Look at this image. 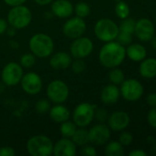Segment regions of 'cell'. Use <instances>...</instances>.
<instances>
[{
    "instance_id": "4316f807",
    "label": "cell",
    "mask_w": 156,
    "mask_h": 156,
    "mask_svg": "<svg viewBox=\"0 0 156 156\" xmlns=\"http://www.w3.org/2000/svg\"><path fill=\"white\" fill-rule=\"evenodd\" d=\"M130 6L128 5V4L124 1H119L117 2L116 5H115V13L117 15L118 17H120V19H124L129 17L130 16Z\"/></svg>"
},
{
    "instance_id": "d590c367",
    "label": "cell",
    "mask_w": 156,
    "mask_h": 156,
    "mask_svg": "<svg viewBox=\"0 0 156 156\" xmlns=\"http://www.w3.org/2000/svg\"><path fill=\"white\" fill-rule=\"evenodd\" d=\"M147 122L152 128L156 129V107H153L149 111L147 115Z\"/></svg>"
},
{
    "instance_id": "52a82bcc",
    "label": "cell",
    "mask_w": 156,
    "mask_h": 156,
    "mask_svg": "<svg viewBox=\"0 0 156 156\" xmlns=\"http://www.w3.org/2000/svg\"><path fill=\"white\" fill-rule=\"evenodd\" d=\"M120 85V95L128 101H137L143 95V86L135 79L124 80Z\"/></svg>"
},
{
    "instance_id": "8992f818",
    "label": "cell",
    "mask_w": 156,
    "mask_h": 156,
    "mask_svg": "<svg viewBox=\"0 0 156 156\" xmlns=\"http://www.w3.org/2000/svg\"><path fill=\"white\" fill-rule=\"evenodd\" d=\"M97 106L89 102H82L76 106L73 113L74 122L78 127H86L95 118Z\"/></svg>"
},
{
    "instance_id": "e575fe53",
    "label": "cell",
    "mask_w": 156,
    "mask_h": 156,
    "mask_svg": "<svg viewBox=\"0 0 156 156\" xmlns=\"http://www.w3.org/2000/svg\"><path fill=\"white\" fill-rule=\"evenodd\" d=\"M133 141V136L131 133L129 132H123L119 138V142L123 145V146H129L131 144Z\"/></svg>"
},
{
    "instance_id": "7a4b0ae2",
    "label": "cell",
    "mask_w": 156,
    "mask_h": 156,
    "mask_svg": "<svg viewBox=\"0 0 156 156\" xmlns=\"http://www.w3.org/2000/svg\"><path fill=\"white\" fill-rule=\"evenodd\" d=\"M29 47L33 55L38 58L50 57L54 49L52 38L43 33H38L32 36L29 42Z\"/></svg>"
},
{
    "instance_id": "277c9868",
    "label": "cell",
    "mask_w": 156,
    "mask_h": 156,
    "mask_svg": "<svg viewBox=\"0 0 156 156\" xmlns=\"http://www.w3.org/2000/svg\"><path fill=\"white\" fill-rule=\"evenodd\" d=\"M32 20V14L29 7L19 5L12 6L7 14V22L13 28L27 27Z\"/></svg>"
},
{
    "instance_id": "2e32d148",
    "label": "cell",
    "mask_w": 156,
    "mask_h": 156,
    "mask_svg": "<svg viewBox=\"0 0 156 156\" xmlns=\"http://www.w3.org/2000/svg\"><path fill=\"white\" fill-rule=\"evenodd\" d=\"M52 154L55 156H74L76 145L70 138H63L53 145Z\"/></svg>"
},
{
    "instance_id": "cb8c5ba5",
    "label": "cell",
    "mask_w": 156,
    "mask_h": 156,
    "mask_svg": "<svg viewBox=\"0 0 156 156\" xmlns=\"http://www.w3.org/2000/svg\"><path fill=\"white\" fill-rule=\"evenodd\" d=\"M105 154L107 156H123L125 154L123 145L120 142L112 141L106 146Z\"/></svg>"
},
{
    "instance_id": "b9f144b4",
    "label": "cell",
    "mask_w": 156,
    "mask_h": 156,
    "mask_svg": "<svg viewBox=\"0 0 156 156\" xmlns=\"http://www.w3.org/2000/svg\"><path fill=\"white\" fill-rule=\"evenodd\" d=\"M130 156H147L148 154L146 152H144L143 150L142 149H139V150H133L131 151L130 154H129Z\"/></svg>"
},
{
    "instance_id": "484cf974",
    "label": "cell",
    "mask_w": 156,
    "mask_h": 156,
    "mask_svg": "<svg viewBox=\"0 0 156 156\" xmlns=\"http://www.w3.org/2000/svg\"><path fill=\"white\" fill-rule=\"evenodd\" d=\"M108 79L112 84L120 85L125 80V75H124V72L120 69L116 67L110 70V72L108 74Z\"/></svg>"
},
{
    "instance_id": "6da1fadb",
    "label": "cell",
    "mask_w": 156,
    "mask_h": 156,
    "mask_svg": "<svg viewBox=\"0 0 156 156\" xmlns=\"http://www.w3.org/2000/svg\"><path fill=\"white\" fill-rule=\"evenodd\" d=\"M126 58V48L118 41H109L101 48L99 51V61L108 69L119 67Z\"/></svg>"
},
{
    "instance_id": "83f0119b",
    "label": "cell",
    "mask_w": 156,
    "mask_h": 156,
    "mask_svg": "<svg viewBox=\"0 0 156 156\" xmlns=\"http://www.w3.org/2000/svg\"><path fill=\"white\" fill-rule=\"evenodd\" d=\"M135 25H136V21L134 19L127 17V18L122 19V21L120 22L119 26V28H120V31L133 34L135 30Z\"/></svg>"
},
{
    "instance_id": "44dd1931",
    "label": "cell",
    "mask_w": 156,
    "mask_h": 156,
    "mask_svg": "<svg viewBox=\"0 0 156 156\" xmlns=\"http://www.w3.org/2000/svg\"><path fill=\"white\" fill-rule=\"evenodd\" d=\"M139 73L144 79H154L156 77V58H149L141 61Z\"/></svg>"
},
{
    "instance_id": "9a60e30c",
    "label": "cell",
    "mask_w": 156,
    "mask_h": 156,
    "mask_svg": "<svg viewBox=\"0 0 156 156\" xmlns=\"http://www.w3.org/2000/svg\"><path fill=\"white\" fill-rule=\"evenodd\" d=\"M108 122L110 130L114 132H121L129 126L131 122V118L127 112L119 111L113 112L111 115L108 116Z\"/></svg>"
},
{
    "instance_id": "5b68a950",
    "label": "cell",
    "mask_w": 156,
    "mask_h": 156,
    "mask_svg": "<svg viewBox=\"0 0 156 156\" xmlns=\"http://www.w3.org/2000/svg\"><path fill=\"white\" fill-rule=\"evenodd\" d=\"M94 32L100 41L109 42L116 39L120 32V28L113 20L109 18H101L96 23Z\"/></svg>"
},
{
    "instance_id": "603a6c76",
    "label": "cell",
    "mask_w": 156,
    "mask_h": 156,
    "mask_svg": "<svg viewBox=\"0 0 156 156\" xmlns=\"http://www.w3.org/2000/svg\"><path fill=\"white\" fill-rule=\"evenodd\" d=\"M72 141L74 143L75 145L78 146H84L86 144H88L90 143L88 131L84 129V127H80L79 129H76L74 134L72 136Z\"/></svg>"
},
{
    "instance_id": "7bdbcfd3",
    "label": "cell",
    "mask_w": 156,
    "mask_h": 156,
    "mask_svg": "<svg viewBox=\"0 0 156 156\" xmlns=\"http://www.w3.org/2000/svg\"><path fill=\"white\" fill-rule=\"evenodd\" d=\"M38 5H49L50 3H51L53 0H34Z\"/></svg>"
},
{
    "instance_id": "e0dca14e",
    "label": "cell",
    "mask_w": 156,
    "mask_h": 156,
    "mask_svg": "<svg viewBox=\"0 0 156 156\" xmlns=\"http://www.w3.org/2000/svg\"><path fill=\"white\" fill-rule=\"evenodd\" d=\"M52 14L60 18H67L74 13V5L69 0H56L51 5Z\"/></svg>"
},
{
    "instance_id": "7c38bea8",
    "label": "cell",
    "mask_w": 156,
    "mask_h": 156,
    "mask_svg": "<svg viewBox=\"0 0 156 156\" xmlns=\"http://www.w3.org/2000/svg\"><path fill=\"white\" fill-rule=\"evenodd\" d=\"M155 33V27L153 21L147 17L140 18L135 25L134 34L137 38L142 42H148L154 37Z\"/></svg>"
},
{
    "instance_id": "bcb514c9",
    "label": "cell",
    "mask_w": 156,
    "mask_h": 156,
    "mask_svg": "<svg viewBox=\"0 0 156 156\" xmlns=\"http://www.w3.org/2000/svg\"><path fill=\"white\" fill-rule=\"evenodd\" d=\"M155 23H156V16H155Z\"/></svg>"
},
{
    "instance_id": "ac0fdd59",
    "label": "cell",
    "mask_w": 156,
    "mask_h": 156,
    "mask_svg": "<svg viewBox=\"0 0 156 156\" xmlns=\"http://www.w3.org/2000/svg\"><path fill=\"white\" fill-rule=\"evenodd\" d=\"M72 61L73 59L70 54L63 51H60L51 56L50 66L55 70L65 69L71 66Z\"/></svg>"
},
{
    "instance_id": "9c48e42d",
    "label": "cell",
    "mask_w": 156,
    "mask_h": 156,
    "mask_svg": "<svg viewBox=\"0 0 156 156\" xmlns=\"http://www.w3.org/2000/svg\"><path fill=\"white\" fill-rule=\"evenodd\" d=\"M1 77L3 83L6 86H16L23 77V69L18 63L9 62L4 67Z\"/></svg>"
},
{
    "instance_id": "f35d334b",
    "label": "cell",
    "mask_w": 156,
    "mask_h": 156,
    "mask_svg": "<svg viewBox=\"0 0 156 156\" xmlns=\"http://www.w3.org/2000/svg\"><path fill=\"white\" fill-rule=\"evenodd\" d=\"M146 101L147 104L153 108V107H156V93H151L147 96L146 98Z\"/></svg>"
},
{
    "instance_id": "8d00e7d4",
    "label": "cell",
    "mask_w": 156,
    "mask_h": 156,
    "mask_svg": "<svg viewBox=\"0 0 156 156\" xmlns=\"http://www.w3.org/2000/svg\"><path fill=\"white\" fill-rule=\"evenodd\" d=\"M81 154L85 156H96L97 155V151H96L94 146L86 144V145L82 146Z\"/></svg>"
},
{
    "instance_id": "5bb4252c",
    "label": "cell",
    "mask_w": 156,
    "mask_h": 156,
    "mask_svg": "<svg viewBox=\"0 0 156 156\" xmlns=\"http://www.w3.org/2000/svg\"><path fill=\"white\" fill-rule=\"evenodd\" d=\"M89 142L95 145H103L106 143L108 142L110 139V128L104 124V123H99L95 126H93L89 131Z\"/></svg>"
},
{
    "instance_id": "ab89813d",
    "label": "cell",
    "mask_w": 156,
    "mask_h": 156,
    "mask_svg": "<svg viewBox=\"0 0 156 156\" xmlns=\"http://www.w3.org/2000/svg\"><path fill=\"white\" fill-rule=\"evenodd\" d=\"M26 1L27 0H4V2L10 6H16V5H23Z\"/></svg>"
},
{
    "instance_id": "ffe728a7",
    "label": "cell",
    "mask_w": 156,
    "mask_h": 156,
    "mask_svg": "<svg viewBox=\"0 0 156 156\" xmlns=\"http://www.w3.org/2000/svg\"><path fill=\"white\" fill-rule=\"evenodd\" d=\"M126 56L132 61L141 62L146 58L147 50L142 44L139 43L130 44L126 48Z\"/></svg>"
},
{
    "instance_id": "d4e9b609",
    "label": "cell",
    "mask_w": 156,
    "mask_h": 156,
    "mask_svg": "<svg viewBox=\"0 0 156 156\" xmlns=\"http://www.w3.org/2000/svg\"><path fill=\"white\" fill-rule=\"evenodd\" d=\"M76 129H77L76 124L74 122L67 120V121L62 122V125L60 127V132L63 138H72V136L74 134Z\"/></svg>"
},
{
    "instance_id": "ee69618b",
    "label": "cell",
    "mask_w": 156,
    "mask_h": 156,
    "mask_svg": "<svg viewBox=\"0 0 156 156\" xmlns=\"http://www.w3.org/2000/svg\"><path fill=\"white\" fill-rule=\"evenodd\" d=\"M151 44H152V47L154 48V49H156V37H154L151 40Z\"/></svg>"
},
{
    "instance_id": "4dcf8cb0",
    "label": "cell",
    "mask_w": 156,
    "mask_h": 156,
    "mask_svg": "<svg viewBox=\"0 0 156 156\" xmlns=\"http://www.w3.org/2000/svg\"><path fill=\"white\" fill-rule=\"evenodd\" d=\"M51 109V104L47 100H40L35 104V110L40 114H46Z\"/></svg>"
},
{
    "instance_id": "74e56055",
    "label": "cell",
    "mask_w": 156,
    "mask_h": 156,
    "mask_svg": "<svg viewBox=\"0 0 156 156\" xmlns=\"http://www.w3.org/2000/svg\"><path fill=\"white\" fill-rule=\"evenodd\" d=\"M16 154V152L13 148L5 146L0 148V156H14Z\"/></svg>"
},
{
    "instance_id": "f1b7e54d",
    "label": "cell",
    "mask_w": 156,
    "mask_h": 156,
    "mask_svg": "<svg viewBox=\"0 0 156 156\" xmlns=\"http://www.w3.org/2000/svg\"><path fill=\"white\" fill-rule=\"evenodd\" d=\"M74 11L75 12L77 16L85 18L90 14V6L85 2H78L74 6Z\"/></svg>"
},
{
    "instance_id": "f546056e",
    "label": "cell",
    "mask_w": 156,
    "mask_h": 156,
    "mask_svg": "<svg viewBox=\"0 0 156 156\" xmlns=\"http://www.w3.org/2000/svg\"><path fill=\"white\" fill-rule=\"evenodd\" d=\"M36 58H35V55H33L32 53H26L24 55L21 56L20 60H19V64L21 65L22 68H26V69H29L31 67H33V65L35 64Z\"/></svg>"
},
{
    "instance_id": "7402d4cb",
    "label": "cell",
    "mask_w": 156,
    "mask_h": 156,
    "mask_svg": "<svg viewBox=\"0 0 156 156\" xmlns=\"http://www.w3.org/2000/svg\"><path fill=\"white\" fill-rule=\"evenodd\" d=\"M49 114L51 119L58 123H62L70 118V112L69 110L61 104H56L52 107H51L49 111Z\"/></svg>"
},
{
    "instance_id": "60d3db41",
    "label": "cell",
    "mask_w": 156,
    "mask_h": 156,
    "mask_svg": "<svg viewBox=\"0 0 156 156\" xmlns=\"http://www.w3.org/2000/svg\"><path fill=\"white\" fill-rule=\"evenodd\" d=\"M7 27H8V23L5 19L0 18V35L4 34L7 30Z\"/></svg>"
},
{
    "instance_id": "3957f363",
    "label": "cell",
    "mask_w": 156,
    "mask_h": 156,
    "mask_svg": "<svg viewBox=\"0 0 156 156\" xmlns=\"http://www.w3.org/2000/svg\"><path fill=\"white\" fill-rule=\"evenodd\" d=\"M27 151L32 156H50L53 151V144L48 136L35 135L29 139Z\"/></svg>"
},
{
    "instance_id": "4fadbf2b",
    "label": "cell",
    "mask_w": 156,
    "mask_h": 156,
    "mask_svg": "<svg viewBox=\"0 0 156 156\" xmlns=\"http://www.w3.org/2000/svg\"><path fill=\"white\" fill-rule=\"evenodd\" d=\"M19 83L21 84L23 90L29 95L38 94L42 88L41 78L36 72H28L23 75Z\"/></svg>"
},
{
    "instance_id": "836d02e7",
    "label": "cell",
    "mask_w": 156,
    "mask_h": 156,
    "mask_svg": "<svg viewBox=\"0 0 156 156\" xmlns=\"http://www.w3.org/2000/svg\"><path fill=\"white\" fill-rule=\"evenodd\" d=\"M108 112L106 109L104 108H99V109H97L95 110V118L101 123H104L105 122L108 121Z\"/></svg>"
},
{
    "instance_id": "1f68e13d",
    "label": "cell",
    "mask_w": 156,
    "mask_h": 156,
    "mask_svg": "<svg viewBox=\"0 0 156 156\" xmlns=\"http://www.w3.org/2000/svg\"><path fill=\"white\" fill-rule=\"evenodd\" d=\"M116 39L122 46H128V45L132 43V34L123 32V31H120Z\"/></svg>"
},
{
    "instance_id": "f6af8a7d",
    "label": "cell",
    "mask_w": 156,
    "mask_h": 156,
    "mask_svg": "<svg viewBox=\"0 0 156 156\" xmlns=\"http://www.w3.org/2000/svg\"><path fill=\"white\" fill-rule=\"evenodd\" d=\"M114 1H116V2H119V1H121V0H114Z\"/></svg>"
},
{
    "instance_id": "ba28073f",
    "label": "cell",
    "mask_w": 156,
    "mask_h": 156,
    "mask_svg": "<svg viewBox=\"0 0 156 156\" xmlns=\"http://www.w3.org/2000/svg\"><path fill=\"white\" fill-rule=\"evenodd\" d=\"M47 96L55 104L64 102L69 96V88L65 82L60 80H52L47 87Z\"/></svg>"
},
{
    "instance_id": "d6a6232c",
    "label": "cell",
    "mask_w": 156,
    "mask_h": 156,
    "mask_svg": "<svg viewBox=\"0 0 156 156\" xmlns=\"http://www.w3.org/2000/svg\"><path fill=\"white\" fill-rule=\"evenodd\" d=\"M86 63L83 60V58H75V60L72 61L71 68L72 71L75 74H80L85 71L86 69Z\"/></svg>"
},
{
    "instance_id": "8fae6325",
    "label": "cell",
    "mask_w": 156,
    "mask_h": 156,
    "mask_svg": "<svg viewBox=\"0 0 156 156\" xmlns=\"http://www.w3.org/2000/svg\"><path fill=\"white\" fill-rule=\"evenodd\" d=\"M93 49L92 40L83 36L74 39L70 47V52L74 58H85L92 53Z\"/></svg>"
},
{
    "instance_id": "d6986e66",
    "label": "cell",
    "mask_w": 156,
    "mask_h": 156,
    "mask_svg": "<svg viewBox=\"0 0 156 156\" xmlns=\"http://www.w3.org/2000/svg\"><path fill=\"white\" fill-rule=\"evenodd\" d=\"M120 96V89L115 84H108L103 88L100 93V100L106 105L115 104Z\"/></svg>"
},
{
    "instance_id": "30bf717a",
    "label": "cell",
    "mask_w": 156,
    "mask_h": 156,
    "mask_svg": "<svg viewBox=\"0 0 156 156\" xmlns=\"http://www.w3.org/2000/svg\"><path fill=\"white\" fill-rule=\"evenodd\" d=\"M86 30V24L84 18L74 16L69 18L63 27V33L65 37L71 39H75L84 35Z\"/></svg>"
}]
</instances>
